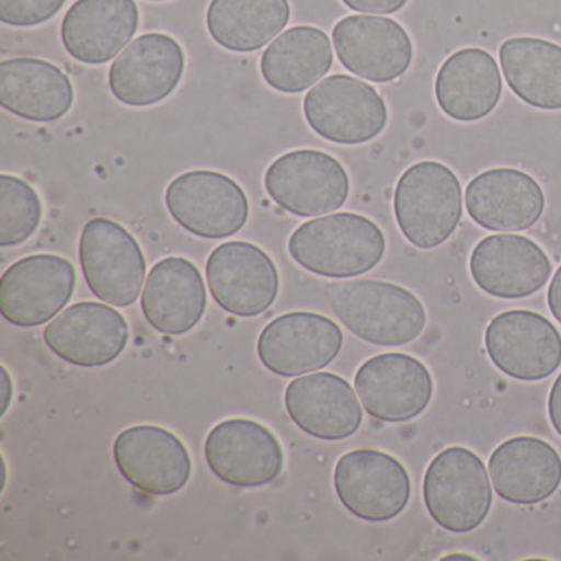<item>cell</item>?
Listing matches in <instances>:
<instances>
[{
	"label": "cell",
	"instance_id": "obj_1",
	"mask_svg": "<svg viewBox=\"0 0 561 561\" xmlns=\"http://www.w3.org/2000/svg\"><path fill=\"white\" fill-rule=\"evenodd\" d=\"M324 295L337 320L376 346L412 343L426 327V310L419 297L390 282H333Z\"/></svg>",
	"mask_w": 561,
	"mask_h": 561
},
{
	"label": "cell",
	"instance_id": "obj_2",
	"mask_svg": "<svg viewBox=\"0 0 561 561\" xmlns=\"http://www.w3.org/2000/svg\"><path fill=\"white\" fill-rule=\"evenodd\" d=\"M386 236L369 218L356 213H336L298 226L288 241V252L300 267L328 278L367 274L386 254Z\"/></svg>",
	"mask_w": 561,
	"mask_h": 561
},
{
	"label": "cell",
	"instance_id": "obj_3",
	"mask_svg": "<svg viewBox=\"0 0 561 561\" xmlns=\"http://www.w3.org/2000/svg\"><path fill=\"white\" fill-rule=\"evenodd\" d=\"M393 213L410 244L422 251L438 248L461 221V183L442 162H416L397 182Z\"/></svg>",
	"mask_w": 561,
	"mask_h": 561
},
{
	"label": "cell",
	"instance_id": "obj_4",
	"mask_svg": "<svg viewBox=\"0 0 561 561\" xmlns=\"http://www.w3.org/2000/svg\"><path fill=\"white\" fill-rule=\"evenodd\" d=\"M430 517L448 531L481 527L492 507L491 476L484 462L465 446H449L433 458L423 479Z\"/></svg>",
	"mask_w": 561,
	"mask_h": 561
},
{
	"label": "cell",
	"instance_id": "obj_5",
	"mask_svg": "<svg viewBox=\"0 0 561 561\" xmlns=\"http://www.w3.org/2000/svg\"><path fill=\"white\" fill-rule=\"evenodd\" d=\"M304 113L318 136L341 146L369 142L389 123V110L376 88L347 75L314 84L305 96Z\"/></svg>",
	"mask_w": 561,
	"mask_h": 561
},
{
	"label": "cell",
	"instance_id": "obj_6",
	"mask_svg": "<svg viewBox=\"0 0 561 561\" xmlns=\"http://www.w3.org/2000/svg\"><path fill=\"white\" fill-rule=\"evenodd\" d=\"M80 262L90 290L104 304L130 307L146 282L142 248L119 222L94 218L80 239Z\"/></svg>",
	"mask_w": 561,
	"mask_h": 561
},
{
	"label": "cell",
	"instance_id": "obj_7",
	"mask_svg": "<svg viewBox=\"0 0 561 561\" xmlns=\"http://www.w3.org/2000/svg\"><path fill=\"white\" fill-rule=\"evenodd\" d=\"M265 190L285 211L313 218L343 208L350 196V176L330 153L300 149L272 162Z\"/></svg>",
	"mask_w": 561,
	"mask_h": 561
},
{
	"label": "cell",
	"instance_id": "obj_8",
	"mask_svg": "<svg viewBox=\"0 0 561 561\" xmlns=\"http://www.w3.org/2000/svg\"><path fill=\"white\" fill-rule=\"evenodd\" d=\"M172 218L203 239L238 234L248 222L249 199L238 182L213 170H193L176 176L165 192Z\"/></svg>",
	"mask_w": 561,
	"mask_h": 561
},
{
	"label": "cell",
	"instance_id": "obj_9",
	"mask_svg": "<svg viewBox=\"0 0 561 561\" xmlns=\"http://www.w3.org/2000/svg\"><path fill=\"white\" fill-rule=\"evenodd\" d=\"M334 489L344 507L367 522L399 517L412 495L405 466L389 453L356 449L337 459Z\"/></svg>",
	"mask_w": 561,
	"mask_h": 561
},
{
	"label": "cell",
	"instance_id": "obj_10",
	"mask_svg": "<svg viewBox=\"0 0 561 561\" xmlns=\"http://www.w3.org/2000/svg\"><path fill=\"white\" fill-rule=\"evenodd\" d=\"M75 287L77 271L68 259L28 255L12 264L0 278V311L14 327H41L67 307Z\"/></svg>",
	"mask_w": 561,
	"mask_h": 561
},
{
	"label": "cell",
	"instance_id": "obj_11",
	"mask_svg": "<svg viewBox=\"0 0 561 561\" xmlns=\"http://www.w3.org/2000/svg\"><path fill=\"white\" fill-rule=\"evenodd\" d=\"M484 343L492 364L524 382L547 379L561 364L560 331L535 311L508 310L492 318Z\"/></svg>",
	"mask_w": 561,
	"mask_h": 561
},
{
	"label": "cell",
	"instance_id": "obj_12",
	"mask_svg": "<svg viewBox=\"0 0 561 561\" xmlns=\"http://www.w3.org/2000/svg\"><path fill=\"white\" fill-rule=\"evenodd\" d=\"M206 278L216 304L236 317L264 313L277 300V265L259 245L244 241L218 245L206 262Z\"/></svg>",
	"mask_w": 561,
	"mask_h": 561
},
{
	"label": "cell",
	"instance_id": "obj_13",
	"mask_svg": "<svg viewBox=\"0 0 561 561\" xmlns=\"http://www.w3.org/2000/svg\"><path fill=\"white\" fill-rule=\"evenodd\" d=\"M357 397L373 419L405 423L428 409L433 379L428 367L402 353L370 357L354 377Z\"/></svg>",
	"mask_w": 561,
	"mask_h": 561
},
{
	"label": "cell",
	"instance_id": "obj_14",
	"mask_svg": "<svg viewBox=\"0 0 561 561\" xmlns=\"http://www.w3.org/2000/svg\"><path fill=\"white\" fill-rule=\"evenodd\" d=\"M343 341V331L330 318L294 311L275 318L262 330L257 354L277 376H305L330 366L341 353Z\"/></svg>",
	"mask_w": 561,
	"mask_h": 561
},
{
	"label": "cell",
	"instance_id": "obj_15",
	"mask_svg": "<svg viewBox=\"0 0 561 561\" xmlns=\"http://www.w3.org/2000/svg\"><path fill=\"white\" fill-rule=\"evenodd\" d=\"M206 462L216 478L234 488L271 484L284 469V449L277 436L259 422L229 419L209 432Z\"/></svg>",
	"mask_w": 561,
	"mask_h": 561
},
{
	"label": "cell",
	"instance_id": "obj_16",
	"mask_svg": "<svg viewBox=\"0 0 561 561\" xmlns=\"http://www.w3.org/2000/svg\"><path fill=\"white\" fill-rule=\"evenodd\" d=\"M333 45L341 65L373 83H392L407 73L413 44L399 22L377 15H350L333 28Z\"/></svg>",
	"mask_w": 561,
	"mask_h": 561
},
{
	"label": "cell",
	"instance_id": "obj_17",
	"mask_svg": "<svg viewBox=\"0 0 561 561\" xmlns=\"http://www.w3.org/2000/svg\"><path fill=\"white\" fill-rule=\"evenodd\" d=\"M182 45L165 34L130 42L110 70V88L119 103L133 107L159 104L172 96L185 73Z\"/></svg>",
	"mask_w": 561,
	"mask_h": 561
},
{
	"label": "cell",
	"instance_id": "obj_18",
	"mask_svg": "<svg viewBox=\"0 0 561 561\" xmlns=\"http://www.w3.org/2000/svg\"><path fill=\"white\" fill-rule=\"evenodd\" d=\"M114 459L121 474L139 491L170 495L192 478V458L175 433L156 425H136L114 439Z\"/></svg>",
	"mask_w": 561,
	"mask_h": 561
},
{
	"label": "cell",
	"instance_id": "obj_19",
	"mask_svg": "<svg viewBox=\"0 0 561 561\" xmlns=\"http://www.w3.org/2000/svg\"><path fill=\"white\" fill-rule=\"evenodd\" d=\"M44 340L61 359L93 369L123 354L129 343V324L110 305L80 301L54 318L45 328Z\"/></svg>",
	"mask_w": 561,
	"mask_h": 561
},
{
	"label": "cell",
	"instance_id": "obj_20",
	"mask_svg": "<svg viewBox=\"0 0 561 561\" xmlns=\"http://www.w3.org/2000/svg\"><path fill=\"white\" fill-rule=\"evenodd\" d=\"M469 272L474 284L491 297L518 300L540 291L550 280L553 265L537 242L505 232L476 244Z\"/></svg>",
	"mask_w": 561,
	"mask_h": 561
},
{
	"label": "cell",
	"instance_id": "obj_21",
	"mask_svg": "<svg viewBox=\"0 0 561 561\" xmlns=\"http://www.w3.org/2000/svg\"><path fill=\"white\" fill-rule=\"evenodd\" d=\"M465 202L472 221L494 232L525 231L545 211V193L537 180L515 169H492L474 176Z\"/></svg>",
	"mask_w": 561,
	"mask_h": 561
},
{
	"label": "cell",
	"instance_id": "obj_22",
	"mask_svg": "<svg viewBox=\"0 0 561 561\" xmlns=\"http://www.w3.org/2000/svg\"><path fill=\"white\" fill-rule=\"evenodd\" d=\"M285 407L298 428L327 442L350 438L363 423L357 392L336 374L314 373L291 380L285 389Z\"/></svg>",
	"mask_w": 561,
	"mask_h": 561
},
{
	"label": "cell",
	"instance_id": "obj_23",
	"mask_svg": "<svg viewBox=\"0 0 561 561\" xmlns=\"http://www.w3.org/2000/svg\"><path fill=\"white\" fill-rule=\"evenodd\" d=\"M139 19L136 0H77L65 15L61 41L75 60L107 64L133 42Z\"/></svg>",
	"mask_w": 561,
	"mask_h": 561
},
{
	"label": "cell",
	"instance_id": "obj_24",
	"mask_svg": "<svg viewBox=\"0 0 561 561\" xmlns=\"http://www.w3.org/2000/svg\"><path fill=\"white\" fill-rule=\"evenodd\" d=\"M489 476L504 501L540 504L560 488L561 458L545 439L515 436L494 449L489 458Z\"/></svg>",
	"mask_w": 561,
	"mask_h": 561
},
{
	"label": "cell",
	"instance_id": "obj_25",
	"mask_svg": "<svg viewBox=\"0 0 561 561\" xmlns=\"http://www.w3.org/2000/svg\"><path fill=\"white\" fill-rule=\"evenodd\" d=\"M205 280L185 257H167L150 271L142 291V311L153 330L163 334L188 333L206 310Z\"/></svg>",
	"mask_w": 561,
	"mask_h": 561
},
{
	"label": "cell",
	"instance_id": "obj_26",
	"mask_svg": "<svg viewBox=\"0 0 561 561\" xmlns=\"http://www.w3.org/2000/svg\"><path fill=\"white\" fill-rule=\"evenodd\" d=\"M439 110L458 123L484 119L497 107L502 77L497 61L482 48L469 47L446 58L435 80Z\"/></svg>",
	"mask_w": 561,
	"mask_h": 561
},
{
	"label": "cell",
	"instance_id": "obj_27",
	"mask_svg": "<svg viewBox=\"0 0 561 561\" xmlns=\"http://www.w3.org/2000/svg\"><path fill=\"white\" fill-rule=\"evenodd\" d=\"M70 78L50 61L12 58L0 64V104L32 123H55L70 113Z\"/></svg>",
	"mask_w": 561,
	"mask_h": 561
},
{
	"label": "cell",
	"instance_id": "obj_28",
	"mask_svg": "<svg viewBox=\"0 0 561 561\" xmlns=\"http://www.w3.org/2000/svg\"><path fill=\"white\" fill-rule=\"evenodd\" d=\"M333 67V45L317 27H300L278 35L262 55L261 73L265 83L287 94L304 93Z\"/></svg>",
	"mask_w": 561,
	"mask_h": 561
},
{
	"label": "cell",
	"instance_id": "obj_29",
	"mask_svg": "<svg viewBox=\"0 0 561 561\" xmlns=\"http://www.w3.org/2000/svg\"><path fill=\"white\" fill-rule=\"evenodd\" d=\"M507 87L528 106L561 110V47L535 37H514L499 48Z\"/></svg>",
	"mask_w": 561,
	"mask_h": 561
},
{
	"label": "cell",
	"instance_id": "obj_30",
	"mask_svg": "<svg viewBox=\"0 0 561 561\" xmlns=\"http://www.w3.org/2000/svg\"><path fill=\"white\" fill-rule=\"evenodd\" d=\"M288 22V0H211L206 14L213 41L236 54L261 50Z\"/></svg>",
	"mask_w": 561,
	"mask_h": 561
},
{
	"label": "cell",
	"instance_id": "obj_31",
	"mask_svg": "<svg viewBox=\"0 0 561 561\" xmlns=\"http://www.w3.org/2000/svg\"><path fill=\"white\" fill-rule=\"evenodd\" d=\"M42 199L24 180L0 175V245L14 248L24 244L42 222Z\"/></svg>",
	"mask_w": 561,
	"mask_h": 561
},
{
	"label": "cell",
	"instance_id": "obj_32",
	"mask_svg": "<svg viewBox=\"0 0 561 561\" xmlns=\"http://www.w3.org/2000/svg\"><path fill=\"white\" fill-rule=\"evenodd\" d=\"M67 0H0V21L12 27H35L54 19Z\"/></svg>",
	"mask_w": 561,
	"mask_h": 561
},
{
	"label": "cell",
	"instance_id": "obj_33",
	"mask_svg": "<svg viewBox=\"0 0 561 561\" xmlns=\"http://www.w3.org/2000/svg\"><path fill=\"white\" fill-rule=\"evenodd\" d=\"M407 2L409 0H343V4L351 11L374 15L396 14L400 9L405 8Z\"/></svg>",
	"mask_w": 561,
	"mask_h": 561
},
{
	"label": "cell",
	"instance_id": "obj_34",
	"mask_svg": "<svg viewBox=\"0 0 561 561\" xmlns=\"http://www.w3.org/2000/svg\"><path fill=\"white\" fill-rule=\"evenodd\" d=\"M548 416L554 432L561 436V373L551 386L550 397H548Z\"/></svg>",
	"mask_w": 561,
	"mask_h": 561
},
{
	"label": "cell",
	"instance_id": "obj_35",
	"mask_svg": "<svg viewBox=\"0 0 561 561\" xmlns=\"http://www.w3.org/2000/svg\"><path fill=\"white\" fill-rule=\"evenodd\" d=\"M548 308L551 314L560 321L561 324V265L554 277L551 278L550 287L547 291Z\"/></svg>",
	"mask_w": 561,
	"mask_h": 561
},
{
	"label": "cell",
	"instance_id": "obj_36",
	"mask_svg": "<svg viewBox=\"0 0 561 561\" xmlns=\"http://www.w3.org/2000/svg\"><path fill=\"white\" fill-rule=\"evenodd\" d=\"M2 396H4V403H2V412H0V415H5L9 405H11L12 399L11 376H9L8 369H5V367H2Z\"/></svg>",
	"mask_w": 561,
	"mask_h": 561
},
{
	"label": "cell",
	"instance_id": "obj_37",
	"mask_svg": "<svg viewBox=\"0 0 561 561\" xmlns=\"http://www.w3.org/2000/svg\"><path fill=\"white\" fill-rule=\"evenodd\" d=\"M152 2H163V0H152Z\"/></svg>",
	"mask_w": 561,
	"mask_h": 561
}]
</instances>
